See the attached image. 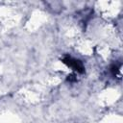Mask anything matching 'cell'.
<instances>
[{"mask_svg":"<svg viewBox=\"0 0 123 123\" xmlns=\"http://www.w3.org/2000/svg\"><path fill=\"white\" fill-rule=\"evenodd\" d=\"M62 62L63 63H65L67 66L71 67L73 70L77 71L78 73H84L85 72V67H84L82 62L77 60V59H74V58L66 55L62 59Z\"/></svg>","mask_w":123,"mask_h":123,"instance_id":"6da1fadb","label":"cell"}]
</instances>
